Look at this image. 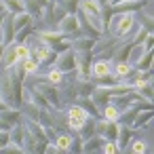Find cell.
Listing matches in <instances>:
<instances>
[{
  "instance_id": "6da1fadb",
  "label": "cell",
  "mask_w": 154,
  "mask_h": 154,
  "mask_svg": "<svg viewBox=\"0 0 154 154\" xmlns=\"http://www.w3.org/2000/svg\"><path fill=\"white\" fill-rule=\"evenodd\" d=\"M133 28H135V13H114L108 23L112 38H118V40L127 38Z\"/></svg>"
},
{
  "instance_id": "7a4b0ae2",
  "label": "cell",
  "mask_w": 154,
  "mask_h": 154,
  "mask_svg": "<svg viewBox=\"0 0 154 154\" xmlns=\"http://www.w3.org/2000/svg\"><path fill=\"white\" fill-rule=\"evenodd\" d=\"M91 114L82 108V106H78V103H70L68 106V112H66V118H68V129L70 131H74V133H78L80 131V127L87 122V118H89Z\"/></svg>"
},
{
  "instance_id": "3957f363",
  "label": "cell",
  "mask_w": 154,
  "mask_h": 154,
  "mask_svg": "<svg viewBox=\"0 0 154 154\" xmlns=\"http://www.w3.org/2000/svg\"><path fill=\"white\" fill-rule=\"evenodd\" d=\"M32 89H36L40 95H45L53 108L61 110V106H63V103H61V93H59L57 85H53V82H49V80H36Z\"/></svg>"
},
{
  "instance_id": "277c9868",
  "label": "cell",
  "mask_w": 154,
  "mask_h": 154,
  "mask_svg": "<svg viewBox=\"0 0 154 154\" xmlns=\"http://www.w3.org/2000/svg\"><path fill=\"white\" fill-rule=\"evenodd\" d=\"M95 135H99L103 141H116L118 135V120H106V118H97L95 120Z\"/></svg>"
},
{
  "instance_id": "5b68a950",
  "label": "cell",
  "mask_w": 154,
  "mask_h": 154,
  "mask_svg": "<svg viewBox=\"0 0 154 154\" xmlns=\"http://www.w3.org/2000/svg\"><path fill=\"white\" fill-rule=\"evenodd\" d=\"M91 63L93 53L91 51H76V78H91Z\"/></svg>"
},
{
  "instance_id": "8992f818",
  "label": "cell",
  "mask_w": 154,
  "mask_h": 154,
  "mask_svg": "<svg viewBox=\"0 0 154 154\" xmlns=\"http://www.w3.org/2000/svg\"><path fill=\"white\" fill-rule=\"evenodd\" d=\"M57 30L63 32L68 38H74L80 34V21H78V15L76 13H68L61 21H57Z\"/></svg>"
},
{
  "instance_id": "52a82bcc",
  "label": "cell",
  "mask_w": 154,
  "mask_h": 154,
  "mask_svg": "<svg viewBox=\"0 0 154 154\" xmlns=\"http://www.w3.org/2000/svg\"><path fill=\"white\" fill-rule=\"evenodd\" d=\"M55 68H59L63 74L76 72V51H74V49H68V51H63V53H57Z\"/></svg>"
},
{
  "instance_id": "ba28073f",
  "label": "cell",
  "mask_w": 154,
  "mask_h": 154,
  "mask_svg": "<svg viewBox=\"0 0 154 154\" xmlns=\"http://www.w3.org/2000/svg\"><path fill=\"white\" fill-rule=\"evenodd\" d=\"M0 97H2L9 106H13V78H11L9 70H5V74H0Z\"/></svg>"
},
{
  "instance_id": "9c48e42d",
  "label": "cell",
  "mask_w": 154,
  "mask_h": 154,
  "mask_svg": "<svg viewBox=\"0 0 154 154\" xmlns=\"http://www.w3.org/2000/svg\"><path fill=\"white\" fill-rule=\"evenodd\" d=\"M152 120H154V112H152V108H141V110L137 112V116H135V120H133L131 129H133V131H139V129H150Z\"/></svg>"
},
{
  "instance_id": "30bf717a",
  "label": "cell",
  "mask_w": 154,
  "mask_h": 154,
  "mask_svg": "<svg viewBox=\"0 0 154 154\" xmlns=\"http://www.w3.org/2000/svg\"><path fill=\"white\" fill-rule=\"evenodd\" d=\"M15 34H17V30L13 26V15L7 13L2 26H0V40H2L5 45H11V42H15Z\"/></svg>"
},
{
  "instance_id": "8fae6325",
  "label": "cell",
  "mask_w": 154,
  "mask_h": 154,
  "mask_svg": "<svg viewBox=\"0 0 154 154\" xmlns=\"http://www.w3.org/2000/svg\"><path fill=\"white\" fill-rule=\"evenodd\" d=\"M133 139V129L125 122H118V135H116V146H118V152H125L129 148Z\"/></svg>"
},
{
  "instance_id": "7c38bea8",
  "label": "cell",
  "mask_w": 154,
  "mask_h": 154,
  "mask_svg": "<svg viewBox=\"0 0 154 154\" xmlns=\"http://www.w3.org/2000/svg\"><path fill=\"white\" fill-rule=\"evenodd\" d=\"M101 7L103 5H99L97 0H80L78 2V11L85 13L87 17H95V19H101Z\"/></svg>"
},
{
  "instance_id": "4fadbf2b",
  "label": "cell",
  "mask_w": 154,
  "mask_h": 154,
  "mask_svg": "<svg viewBox=\"0 0 154 154\" xmlns=\"http://www.w3.org/2000/svg\"><path fill=\"white\" fill-rule=\"evenodd\" d=\"M133 49H135V42L133 40H127L125 45H116L114 47V55H112V59H116V61H129L131 57H133Z\"/></svg>"
},
{
  "instance_id": "5bb4252c",
  "label": "cell",
  "mask_w": 154,
  "mask_h": 154,
  "mask_svg": "<svg viewBox=\"0 0 154 154\" xmlns=\"http://www.w3.org/2000/svg\"><path fill=\"white\" fill-rule=\"evenodd\" d=\"M47 2H49V0H26V11L34 17V21L42 19V13H45Z\"/></svg>"
},
{
  "instance_id": "9a60e30c",
  "label": "cell",
  "mask_w": 154,
  "mask_h": 154,
  "mask_svg": "<svg viewBox=\"0 0 154 154\" xmlns=\"http://www.w3.org/2000/svg\"><path fill=\"white\" fill-rule=\"evenodd\" d=\"M28 91V99H30V103H34L36 108H40V110H53V106L49 103V99L45 97V95H40L36 89H26Z\"/></svg>"
},
{
  "instance_id": "2e32d148",
  "label": "cell",
  "mask_w": 154,
  "mask_h": 154,
  "mask_svg": "<svg viewBox=\"0 0 154 154\" xmlns=\"http://www.w3.org/2000/svg\"><path fill=\"white\" fill-rule=\"evenodd\" d=\"M112 72V63L106 61V59H95L91 63V78H99V76H106Z\"/></svg>"
},
{
  "instance_id": "e0dca14e",
  "label": "cell",
  "mask_w": 154,
  "mask_h": 154,
  "mask_svg": "<svg viewBox=\"0 0 154 154\" xmlns=\"http://www.w3.org/2000/svg\"><path fill=\"white\" fill-rule=\"evenodd\" d=\"M0 63H2V68H5V70H9V68H13V66L17 63L15 42H11V45H7V47H5V53H2V59H0Z\"/></svg>"
},
{
  "instance_id": "ac0fdd59",
  "label": "cell",
  "mask_w": 154,
  "mask_h": 154,
  "mask_svg": "<svg viewBox=\"0 0 154 154\" xmlns=\"http://www.w3.org/2000/svg\"><path fill=\"white\" fill-rule=\"evenodd\" d=\"M0 5H2V11H7L9 15L26 11V0H0Z\"/></svg>"
},
{
  "instance_id": "d6986e66",
  "label": "cell",
  "mask_w": 154,
  "mask_h": 154,
  "mask_svg": "<svg viewBox=\"0 0 154 154\" xmlns=\"http://www.w3.org/2000/svg\"><path fill=\"white\" fill-rule=\"evenodd\" d=\"M23 137H26V127H23V122H17V125H13V127L9 129V141H13V143H17V146L23 148Z\"/></svg>"
},
{
  "instance_id": "ffe728a7",
  "label": "cell",
  "mask_w": 154,
  "mask_h": 154,
  "mask_svg": "<svg viewBox=\"0 0 154 154\" xmlns=\"http://www.w3.org/2000/svg\"><path fill=\"white\" fill-rule=\"evenodd\" d=\"M95 40L97 38H93V36H78L76 40H72V49L74 51H91L95 47Z\"/></svg>"
},
{
  "instance_id": "44dd1931",
  "label": "cell",
  "mask_w": 154,
  "mask_h": 154,
  "mask_svg": "<svg viewBox=\"0 0 154 154\" xmlns=\"http://www.w3.org/2000/svg\"><path fill=\"white\" fill-rule=\"evenodd\" d=\"M36 26V21H34V17L28 13V11H21V13H17V15H13V26H15V30H21V28H26V26Z\"/></svg>"
},
{
  "instance_id": "7402d4cb",
  "label": "cell",
  "mask_w": 154,
  "mask_h": 154,
  "mask_svg": "<svg viewBox=\"0 0 154 154\" xmlns=\"http://www.w3.org/2000/svg\"><path fill=\"white\" fill-rule=\"evenodd\" d=\"M133 74V68L129 61H116V68H114V76L118 80H127L129 76Z\"/></svg>"
},
{
  "instance_id": "603a6c76",
  "label": "cell",
  "mask_w": 154,
  "mask_h": 154,
  "mask_svg": "<svg viewBox=\"0 0 154 154\" xmlns=\"http://www.w3.org/2000/svg\"><path fill=\"white\" fill-rule=\"evenodd\" d=\"M101 143L103 139L99 135H91L89 139L82 141V152H101Z\"/></svg>"
},
{
  "instance_id": "cb8c5ba5",
  "label": "cell",
  "mask_w": 154,
  "mask_h": 154,
  "mask_svg": "<svg viewBox=\"0 0 154 154\" xmlns=\"http://www.w3.org/2000/svg\"><path fill=\"white\" fill-rule=\"evenodd\" d=\"M152 61H154L152 51H146V53H141V57L135 59V70H139V72H143V70H152Z\"/></svg>"
},
{
  "instance_id": "d4e9b609",
  "label": "cell",
  "mask_w": 154,
  "mask_h": 154,
  "mask_svg": "<svg viewBox=\"0 0 154 154\" xmlns=\"http://www.w3.org/2000/svg\"><path fill=\"white\" fill-rule=\"evenodd\" d=\"M101 118H106V120H118V118H120V108H118L116 103L108 101V103L103 106V110H101Z\"/></svg>"
},
{
  "instance_id": "484cf974",
  "label": "cell",
  "mask_w": 154,
  "mask_h": 154,
  "mask_svg": "<svg viewBox=\"0 0 154 154\" xmlns=\"http://www.w3.org/2000/svg\"><path fill=\"white\" fill-rule=\"evenodd\" d=\"M76 99H78V91H76V85H74V82H70V85L66 87L63 95H61V103L70 106V103H74Z\"/></svg>"
},
{
  "instance_id": "4316f807",
  "label": "cell",
  "mask_w": 154,
  "mask_h": 154,
  "mask_svg": "<svg viewBox=\"0 0 154 154\" xmlns=\"http://www.w3.org/2000/svg\"><path fill=\"white\" fill-rule=\"evenodd\" d=\"M36 32V26L32 23V26H26V28H21V30H17V34H15V42H28L30 40V36Z\"/></svg>"
},
{
  "instance_id": "83f0119b",
  "label": "cell",
  "mask_w": 154,
  "mask_h": 154,
  "mask_svg": "<svg viewBox=\"0 0 154 154\" xmlns=\"http://www.w3.org/2000/svg\"><path fill=\"white\" fill-rule=\"evenodd\" d=\"M53 141L57 143L59 152H66V150H70V143H72V135H68V133H57Z\"/></svg>"
},
{
  "instance_id": "f1b7e54d",
  "label": "cell",
  "mask_w": 154,
  "mask_h": 154,
  "mask_svg": "<svg viewBox=\"0 0 154 154\" xmlns=\"http://www.w3.org/2000/svg\"><path fill=\"white\" fill-rule=\"evenodd\" d=\"M15 55H17V61H23L30 57V45L28 42H15Z\"/></svg>"
},
{
  "instance_id": "f546056e",
  "label": "cell",
  "mask_w": 154,
  "mask_h": 154,
  "mask_svg": "<svg viewBox=\"0 0 154 154\" xmlns=\"http://www.w3.org/2000/svg\"><path fill=\"white\" fill-rule=\"evenodd\" d=\"M21 68H23V72H26V74H36V72L40 70V63H38L34 57H28V59H23V61H21Z\"/></svg>"
},
{
  "instance_id": "4dcf8cb0",
  "label": "cell",
  "mask_w": 154,
  "mask_h": 154,
  "mask_svg": "<svg viewBox=\"0 0 154 154\" xmlns=\"http://www.w3.org/2000/svg\"><path fill=\"white\" fill-rule=\"evenodd\" d=\"M47 80H49V82H53V85H61V82L66 80V74H63L59 68H55V66H53V68L49 70V76H47Z\"/></svg>"
},
{
  "instance_id": "1f68e13d",
  "label": "cell",
  "mask_w": 154,
  "mask_h": 154,
  "mask_svg": "<svg viewBox=\"0 0 154 154\" xmlns=\"http://www.w3.org/2000/svg\"><path fill=\"white\" fill-rule=\"evenodd\" d=\"M129 146H131V152H135V154H141V152H148V150H150L143 139H131Z\"/></svg>"
},
{
  "instance_id": "d6a6232c",
  "label": "cell",
  "mask_w": 154,
  "mask_h": 154,
  "mask_svg": "<svg viewBox=\"0 0 154 154\" xmlns=\"http://www.w3.org/2000/svg\"><path fill=\"white\" fill-rule=\"evenodd\" d=\"M59 2L63 5V9L68 13H78V2L80 0H59Z\"/></svg>"
},
{
  "instance_id": "836d02e7",
  "label": "cell",
  "mask_w": 154,
  "mask_h": 154,
  "mask_svg": "<svg viewBox=\"0 0 154 154\" xmlns=\"http://www.w3.org/2000/svg\"><path fill=\"white\" fill-rule=\"evenodd\" d=\"M141 17H143V28H146V30H152V15L141 9Z\"/></svg>"
},
{
  "instance_id": "e575fe53",
  "label": "cell",
  "mask_w": 154,
  "mask_h": 154,
  "mask_svg": "<svg viewBox=\"0 0 154 154\" xmlns=\"http://www.w3.org/2000/svg\"><path fill=\"white\" fill-rule=\"evenodd\" d=\"M9 143V131H0V150Z\"/></svg>"
},
{
  "instance_id": "d590c367",
  "label": "cell",
  "mask_w": 154,
  "mask_h": 154,
  "mask_svg": "<svg viewBox=\"0 0 154 154\" xmlns=\"http://www.w3.org/2000/svg\"><path fill=\"white\" fill-rule=\"evenodd\" d=\"M5 47H7V45H5L2 40H0V59H2V53H5Z\"/></svg>"
},
{
  "instance_id": "8d00e7d4",
  "label": "cell",
  "mask_w": 154,
  "mask_h": 154,
  "mask_svg": "<svg viewBox=\"0 0 154 154\" xmlns=\"http://www.w3.org/2000/svg\"><path fill=\"white\" fill-rule=\"evenodd\" d=\"M5 15H7V11H0V26H2V21H5Z\"/></svg>"
},
{
  "instance_id": "74e56055",
  "label": "cell",
  "mask_w": 154,
  "mask_h": 154,
  "mask_svg": "<svg viewBox=\"0 0 154 154\" xmlns=\"http://www.w3.org/2000/svg\"><path fill=\"white\" fill-rule=\"evenodd\" d=\"M114 2H125V0H110V2H108V5H114Z\"/></svg>"
},
{
  "instance_id": "f35d334b",
  "label": "cell",
  "mask_w": 154,
  "mask_h": 154,
  "mask_svg": "<svg viewBox=\"0 0 154 154\" xmlns=\"http://www.w3.org/2000/svg\"><path fill=\"white\" fill-rule=\"evenodd\" d=\"M97 2H99V5H106V0H97Z\"/></svg>"
},
{
  "instance_id": "ab89813d",
  "label": "cell",
  "mask_w": 154,
  "mask_h": 154,
  "mask_svg": "<svg viewBox=\"0 0 154 154\" xmlns=\"http://www.w3.org/2000/svg\"><path fill=\"white\" fill-rule=\"evenodd\" d=\"M108 2H110V0H106V5H108Z\"/></svg>"
}]
</instances>
